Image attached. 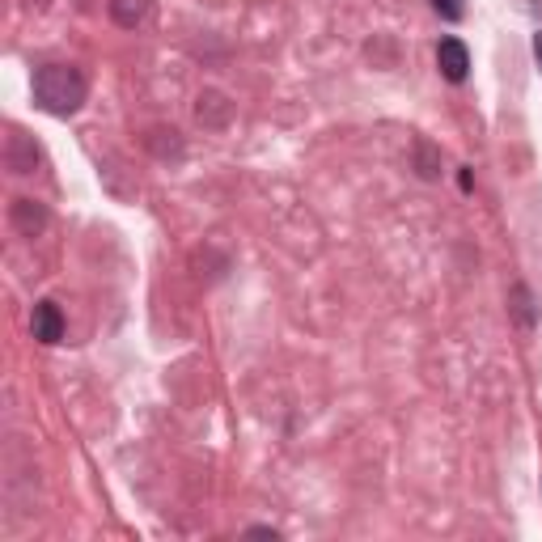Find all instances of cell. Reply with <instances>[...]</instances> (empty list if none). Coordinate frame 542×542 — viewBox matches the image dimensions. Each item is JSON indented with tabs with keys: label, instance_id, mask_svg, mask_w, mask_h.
<instances>
[{
	"label": "cell",
	"instance_id": "cell-5",
	"mask_svg": "<svg viewBox=\"0 0 542 542\" xmlns=\"http://www.w3.org/2000/svg\"><path fill=\"white\" fill-rule=\"evenodd\" d=\"M432 5H437V13L445 17V22H462V13H466L462 0H432Z\"/></svg>",
	"mask_w": 542,
	"mask_h": 542
},
{
	"label": "cell",
	"instance_id": "cell-1",
	"mask_svg": "<svg viewBox=\"0 0 542 542\" xmlns=\"http://www.w3.org/2000/svg\"><path fill=\"white\" fill-rule=\"evenodd\" d=\"M85 77H81V68H72V64H47L34 72V102L43 106L47 115H72V111H81V102H85Z\"/></svg>",
	"mask_w": 542,
	"mask_h": 542
},
{
	"label": "cell",
	"instance_id": "cell-6",
	"mask_svg": "<svg viewBox=\"0 0 542 542\" xmlns=\"http://www.w3.org/2000/svg\"><path fill=\"white\" fill-rule=\"evenodd\" d=\"M534 60L542 64V34H534Z\"/></svg>",
	"mask_w": 542,
	"mask_h": 542
},
{
	"label": "cell",
	"instance_id": "cell-4",
	"mask_svg": "<svg viewBox=\"0 0 542 542\" xmlns=\"http://www.w3.org/2000/svg\"><path fill=\"white\" fill-rule=\"evenodd\" d=\"M111 17L123 30H136L149 17V0H111Z\"/></svg>",
	"mask_w": 542,
	"mask_h": 542
},
{
	"label": "cell",
	"instance_id": "cell-2",
	"mask_svg": "<svg viewBox=\"0 0 542 542\" xmlns=\"http://www.w3.org/2000/svg\"><path fill=\"white\" fill-rule=\"evenodd\" d=\"M437 68H441L445 81L462 85L466 77H471V51H466V43H462V39H441V47H437Z\"/></svg>",
	"mask_w": 542,
	"mask_h": 542
},
{
	"label": "cell",
	"instance_id": "cell-3",
	"mask_svg": "<svg viewBox=\"0 0 542 542\" xmlns=\"http://www.w3.org/2000/svg\"><path fill=\"white\" fill-rule=\"evenodd\" d=\"M30 327H34V339L60 343V339H64V314H60V305H56V301H39V305H34Z\"/></svg>",
	"mask_w": 542,
	"mask_h": 542
}]
</instances>
